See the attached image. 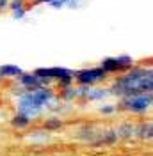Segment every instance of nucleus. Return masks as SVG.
<instances>
[{
	"instance_id": "nucleus-9",
	"label": "nucleus",
	"mask_w": 153,
	"mask_h": 156,
	"mask_svg": "<svg viewBox=\"0 0 153 156\" xmlns=\"http://www.w3.org/2000/svg\"><path fill=\"white\" fill-rule=\"evenodd\" d=\"M9 9H11V12H13V18H16V20H21L25 14H27L25 0H11Z\"/></svg>"
},
{
	"instance_id": "nucleus-14",
	"label": "nucleus",
	"mask_w": 153,
	"mask_h": 156,
	"mask_svg": "<svg viewBox=\"0 0 153 156\" xmlns=\"http://www.w3.org/2000/svg\"><path fill=\"white\" fill-rule=\"evenodd\" d=\"M61 126H62V121L61 119H55V117L48 119L47 122H45V128L47 129H61Z\"/></svg>"
},
{
	"instance_id": "nucleus-15",
	"label": "nucleus",
	"mask_w": 153,
	"mask_h": 156,
	"mask_svg": "<svg viewBox=\"0 0 153 156\" xmlns=\"http://www.w3.org/2000/svg\"><path fill=\"white\" fill-rule=\"evenodd\" d=\"M9 2H11V0H0V11L9 9Z\"/></svg>"
},
{
	"instance_id": "nucleus-10",
	"label": "nucleus",
	"mask_w": 153,
	"mask_h": 156,
	"mask_svg": "<svg viewBox=\"0 0 153 156\" xmlns=\"http://www.w3.org/2000/svg\"><path fill=\"white\" fill-rule=\"evenodd\" d=\"M23 73V69L14 64H4L0 66V78H18Z\"/></svg>"
},
{
	"instance_id": "nucleus-11",
	"label": "nucleus",
	"mask_w": 153,
	"mask_h": 156,
	"mask_svg": "<svg viewBox=\"0 0 153 156\" xmlns=\"http://www.w3.org/2000/svg\"><path fill=\"white\" fill-rule=\"evenodd\" d=\"M134 133H135V126H132V124H123V126H119L116 129V135L119 136H130Z\"/></svg>"
},
{
	"instance_id": "nucleus-16",
	"label": "nucleus",
	"mask_w": 153,
	"mask_h": 156,
	"mask_svg": "<svg viewBox=\"0 0 153 156\" xmlns=\"http://www.w3.org/2000/svg\"><path fill=\"white\" fill-rule=\"evenodd\" d=\"M102 112H103V114H112V112H114V107H103Z\"/></svg>"
},
{
	"instance_id": "nucleus-13",
	"label": "nucleus",
	"mask_w": 153,
	"mask_h": 156,
	"mask_svg": "<svg viewBox=\"0 0 153 156\" xmlns=\"http://www.w3.org/2000/svg\"><path fill=\"white\" fill-rule=\"evenodd\" d=\"M135 133L141 136V138H144V140H146V138L150 140V138H151V124H150V122H148V124H143L141 129H135Z\"/></svg>"
},
{
	"instance_id": "nucleus-7",
	"label": "nucleus",
	"mask_w": 153,
	"mask_h": 156,
	"mask_svg": "<svg viewBox=\"0 0 153 156\" xmlns=\"http://www.w3.org/2000/svg\"><path fill=\"white\" fill-rule=\"evenodd\" d=\"M109 92L110 90H107V89H98V87H93V85H82L80 89H76V96H82L86 99H89V101L103 99Z\"/></svg>"
},
{
	"instance_id": "nucleus-2",
	"label": "nucleus",
	"mask_w": 153,
	"mask_h": 156,
	"mask_svg": "<svg viewBox=\"0 0 153 156\" xmlns=\"http://www.w3.org/2000/svg\"><path fill=\"white\" fill-rule=\"evenodd\" d=\"M54 99H55V94L48 85L34 89V90H27L18 99V110L20 114H23L30 119V117H36L38 114H41Z\"/></svg>"
},
{
	"instance_id": "nucleus-4",
	"label": "nucleus",
	"mask_w": 153,
	"mask_h": 156,
	"mask_svg": "<svg viewBox=\"0 0 153 156\" xmlns=\"http://www.w3.org/2000/svg\"><path fill=\"white\" fill-rule=\"evenodd\" d=\"M151 107V92H143V94H134V96H126L121 101V108L135 114H143Z\"/></svg>"
},
{
	"instance_id": "nucleus-12",
	"label": "nucleus",
	"mask_w": 153,
	"mask_h": 156,
	"mask_svg": "<svg viewBox=\"0 0 153 156\" xmlns=\"http://www.w3.org/2000/svg\"><path fill=\"white\" fill-rule=\"evenodd\" d=\"M29 122H30V119L27 115H23V114H18L13 119V126H16V128H25Z\"/></svg>"
},
{
	"instance_id": "nucleus-1",
	"label": "nucleus",
	"mask_w": 153,
	"mask_h": 156,
	"mask_svg": "<svg viewBox=\"0 0 153 156\" xmlns=\"http://www.w3.org/2000/svg\"><path fill=\"white\" fill-rule=\"evenodd\" d=\"M153 89V71L151 68H137L126 69V73L118 76L112 83L110 92L118 96H134V94H143V92H151Z\"/></svg>"
},
{
	"instance_id": "nucleus-8",
	"label": "nucleus",
	"mask_w": 153,
	"mask_h": 156,
	"mask_svg": "<svg viewBox=\"0 0 153 156\" xmlns=\"http://www.w3.org/2000/svg\"><path fill=\"white\" fill-rule=\"evenodd\" d=\"M18 82L21 83V87H25V90H34V89H39V87L47 85L36 73H21L18 76Z\"/></svg>"
},
{
	"instance_id": "nucleus-6",
	"label": "nucleus",
	"mask_w": 153,
	"mask_h": 156,
	"mask_svg": "<svg viewBox=\"0 0 153 156\" xmlns=\"http://www.w3.org/2000/svg\"><path fill=\"white\" fill-rule=\"evenodd\" d=\"M107 73L102 68H89V69H80L73 73V80H76L80 85H95L98 82L105 80Z\"/></svg>"
},
{
	"instance_id": "nucleus-5",
	"label": "nucleus",
	"mask_w": 153,
	"mask_h": 156,
	"mask_svg": "<svg viewBox=\"0 0 153 156\" xmlns=\"http://www.w3.org/2000/svg\"><path fill=\"white\" fill-rule=\"evenodd\" d=\"M132 66H134V58L130 55H119V57L103 58L100 68L103 69L107 75H110V73H123L126 69H130Z\"/></svg>"
},
{
	"instance_id": "nucleus-3",
	"label": "nucleus",
	"mask_w": 153,
	"mask_h": 156,
	"mask_svg": "<svg viewBox=\"0 0 153 156\" xmlns=\"http://www.w3.org/2000/svg\"><path fill=\"white\" fill-rule=\"evenodd\" d=\"M45 83H48L50 80H57L62 85V89L71 87L73 82V71L68 68H61V66H54V68H38L34 71Z\"/></svg>"
}]
</instances>
